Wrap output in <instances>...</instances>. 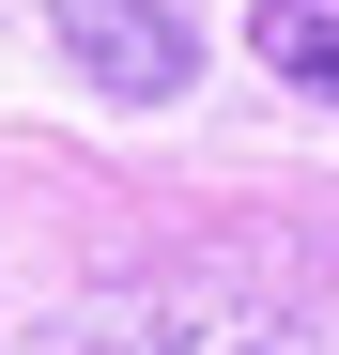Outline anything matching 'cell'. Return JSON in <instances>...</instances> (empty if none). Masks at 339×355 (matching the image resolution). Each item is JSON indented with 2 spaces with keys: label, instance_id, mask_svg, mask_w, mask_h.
<instances>
[{
  "label": "cell",
  "instance_id": "6da1fadb",
  "mask_svg": "<svg viewBox=\"0 0 339 355\" xmlns=\"http://www.w3.org/2000/svg\"><path fill=\"white\" fill-rule=\"evenodd\" d=\"M0 355H339V263L324 248H170L77 309L16 324Z\"/></svg>",
  "mask_w": 339,
  "mask_h": 355
},
{
  "label": "cell",
  "instance_id": "7a4b0ae2",
  "mask_svg": "<svg viewBox=\"0 0 339 355\" xmlns=\"http://www.w3.org/2000/svg\"><path fill=\"white\" fill-rule=\"evenodd\" d=\"M46 16H62V62L93 93H124V108H170V93L201 78L185 16H154V0H46Z\"/></svg>",
  "mask_w": 339,
  "mask_h": 355
},
{
  "label": "cell",
  "instance_id": "3957f363",
  "mask_svg": "<svg viewBox=\"0 0 339 355\" xmlns=\"http://www.w3.org/2000/svg\"><path fill=\"white\" fill-rule=\"evenodd\" d=\"M247 46H262L277 78H309V93H339V0H262V16H247Z\"/></svg>",
  "mask_w": 339,
  "mask_h": 355
}]
</instances>
